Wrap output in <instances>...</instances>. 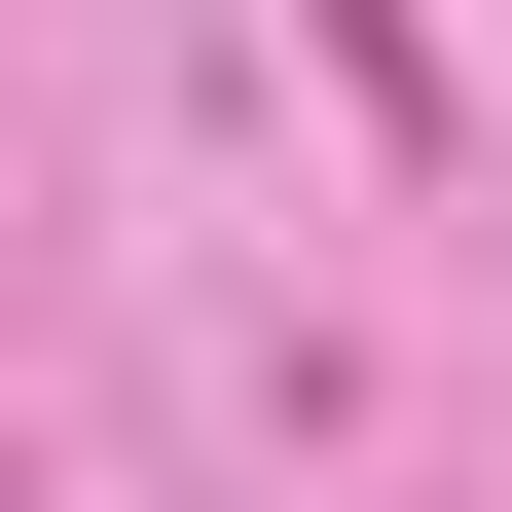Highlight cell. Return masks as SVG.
<instances>
[{"label": "cell", "instance_id": "6da1fadb", "mask_svg": "<svg viewBox=\"0 0 512 512\" xmlns=\"http://www.w3.org/2000/svg\"><path fill=\"white\" fill-rule=\"evenodd\" d=\"M293 37H330V74H366V110H403V147H439V37H403V0H293Z\"/></svg>", "mask_w": 512, "mask_h": 512}]
</instances>
